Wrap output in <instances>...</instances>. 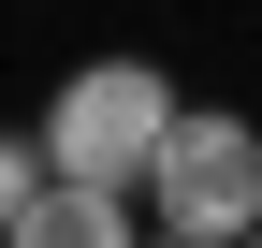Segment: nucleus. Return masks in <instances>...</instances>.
<instances>
[{
    "label": "nucleus",
    "instance_id": "6",
    "mask_svg": "<svg viewBox=\"0 0 262 248\" xmlns=\"http://www.w3.org/2000/svg\"><path fill=\"white\" fill-rule=\"evenodd\" d=\"M233 248H262V234H233Z\"/></svg>",
    "mask_w": 262,
    "mask_h": 248
},
{
    "label": "nucleus",
    "instance_id": "2",
    "mask_svg": "<svg viewBox=\"0 0 262 248\" xmlns=\"http://www.w3.org/2000/svg\"><path fill=\"white\" fill-rule=\"evenodd\" d=\"M146 219L160 234H204V248L262 234V117L175 102V132H160V161H146Z\"/></svg>",
    "mask_w": 262,
    "mask_h": 248
},
{
    "label": "nucleus",
    "instance_id": "1",
    "mask_svg": "<svg viewBox=\"0 0 262 248\" xmlns=\"http://www.w3.org/2000/svg\"><path fill=\"white\" fill-rule=\"evenodd\" d=\"M160 132H175V73H160V58H73L58 102H44V161L88 175V190H131V204H146Z\"/></svg>",
    "mask_w": 262,
    "mask_h": 248
},
{
    "label": "nucleus",
    "instance_id": "5",
    "mask_svg": "<svg viewBox=\"0 0 262 248\" xmlns=\"http://www.w3.org/2000/svg\"><path fill=\"white\" fill-rule=\"evenodd\" d=\"M146 248H204V234H146Z\"/></svg>",
    "mask_w": 262,
    "mask_h": 248
},
{
    "label": "nucleus",
    "instance_id": "3",
    "mask_svg": "<svg viewBox=\"0 0 262 248\" xmlns=\"http://www.w3.org/2000/svg\"><path fill=\"white\" fill-rule=\"evenodd\" d=\"M15 248H146L131 190H88V175H44V204L15 219Z\"/></svg>",
    "mask_w": 262,
    "mask_h": 248
},
{
    "label": "nucleus",
    "instance_id": "4",
    "mask_svg": "<svg viewBox=\"0 0 262 248\" xmlns=\"http://www.w3.org/2000/svg\"><path fill=\"white\" fill-rule=\"evenodd\" d=\"M44 132H0V248H15V219H29V204H44Z\"/></svg>",
    "mask_w": 262,
    "mask_h": 248
}]
</instances>
